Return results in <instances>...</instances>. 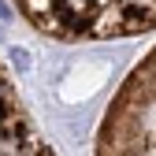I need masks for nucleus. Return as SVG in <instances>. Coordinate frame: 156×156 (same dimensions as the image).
Masks as SVG:
<instances>
[{
  "label": "nucleus",
  "instance_id": "obj_1",
  "mask_svg": "<svg viewBox=\"0 0 156 156\" xmlns=\"http://www.w3.org/2000/svg\"><path fill=\"white\" fill-rule=\"evenodd\" d=\"M26 19L52 37H126L156 26V0H19Z\"/></svg>",
  "mask_w": 156,
  "mask_h": 156
},
{
  "label": "nucleus",
  "instance_id": "obj_2",
  "mask_svg": "<svg viewBox=\"0 0 156 156\" xmlns=\"http://www.w3.org/2000/svg\"><path fill=\"white\" fill-rule=\"evenodd\" d=\"M11 56H15V67H19V71H30V60H26V52H23V48H15Z\"/></svg>",
  "mask_w": 156,
  "mask_h": 156
}]
</instances>
